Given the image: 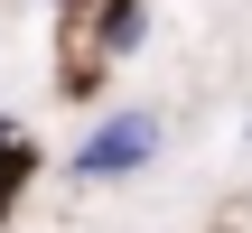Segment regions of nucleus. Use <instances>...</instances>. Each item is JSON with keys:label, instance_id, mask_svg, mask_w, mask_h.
I'll use <instances>...</instances> for the list:
<instances>
[{"label": "nucleus", "instance_id": "3", "mask_svg": "<svg viewBox=\"0 0 252 233\" xmlns=\"http://www.w3.org/2000/svg\"><path fill=\"white\" fill-rule=\"evenodd\" d=\"M0 140H9V121H0Z\"/></svg>", "mask_w": 252, "mask_h": 233}, {"label": "nucleus", "instance_id": "2", "mask_svg": "<svg viewBox=\"0 0 252 233\" xmlns=\"http://www.w3.org/2000/svg\"><path fill=\"white\" fill-rule=\"evenodd\" d=\"M140 28H150V9H140V0H112V9H103V37H94V47H103V56H131V37H140Z\"/></svg>", "mask_w": 252, "mask_h": 233}, {"label": "nucleus", "instance_id": "1", "mask_svg": "<svg viewBox=\"0 0 252 233\" xmlns=\"http://www.w3.org/2000/svg\"><path fill=\"white\" fill-rule=\"evenodd\" d=\"M150 159H159V121H150V112H103V131L75 140L65 168H75L84 187H103V177H131V168H150Z\"/></svg>", "mask_w": 252, "mask_h": 233}]
</instances>
